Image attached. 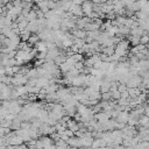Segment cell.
<instances>
[{"label":"cell","mask_w":149,"mask_h":149,"mask_svg":"<svg viewBox=\"0 0 149 149\" xmlns=\"http://www.w3.org/2000/svg\"><path fill=\"white\" fill-rule=\"evenodd\" d=\"M129 40H121L116 45H115V54L119 56H127L129 51Z\"/></svg>","instance_id":"obj_1"},{"label":"cell","mask_w":149,"mask_h":149,"mask_svg":"<svg viewBox=\"0 0 149 149\" xmlns=\"http://www.w3.org/2000/svg\"><path fill=\"white\" fill-rule=\"evenodd\" d=\"M81 8H83V12L86 16H88L93 10H94V2L92 0H86L81 3Z\"/></svg>","instance_id":"obj_2"},{"label":"cell","mask_w":149,"mask_h":149,"mask_svg":"<svg viewBox=\"0 0 149 149\" xmlns=\"http://www.w3.org/2000/svg\"><path fill=\"white\" fill-rule=\"evenodd\" d=\"M69 12H70L71 14H73L74 16H77V17H81L83 15H85L84 12H83L81 5H76V3H73V5L71 6V8H70Z\"/></svg>","instance_id":"obj_3"},{"label":"cell","mask_w":149,"mask_h":149,"mask_svg":"<svg viewBox=\"0 0 149 149\" xmlns=\"http://www.w3.org/2000/svg\"><path fill=\"white\" fill-rule=\"evenodd\" d=\"M71 33L73 34L74 38H86L87 36V33L85 31V29H79V28H76V29H72Z\"/></svg>","instance_id":"obj_4"},{"label":"cell","mask_w":149,"mask_h":149,"mask_svg":"<svg viewBox=\"0 0 149 149\" xmlns=\"http://www.w3.org/2000/svg\"><path fill=\"white\" fill-rule=\"evenodd\" d=\"M86 80V76H77L72 79V86H84Z\"/></svg>","instance_id":"obj_5"},{"label":"cell","mask_w":149,"mask_h":149,"mask_svg":"<svg viewBox=\"0 0 149 149\" xmlns=\"http://www.w3.org/2000/svg\"><path fill=\"white\" fill-rule=\"evenodd\" d=\"M41 41V38H40V35L38 34H36V33H33L31 35H30V37H29V40H28V42H29V44L30 45H35L37 42H40Z\"/></svg>","instance_id":"obj_6"},{"label":"cell","mask_w":149,"mask_h":149,"mask_svg":"<svg viewBox=\"0 0 149 149\" xmlns=\"http://www.w3.org/2000/svg\"><path fill=\"white\" fill-rule=\"evenodd\" d=\"M31 34H33V33H31L30 30H28V29H24V30H22V31H21V34H20V37H21V40H22V41H28Z\"/></svg>","instance_id":"obj_7"},{"label":"cell","mask_w":149,"mask_h":149,"mask_svg":"<svg viewBox=\"0 0 149 149\" xmlns=\"http://www.w3.org/2000/svg\"><path fill=\"white\" fill-rule=\"evenodd\" d=\"M111 93H112V99H114V100H119V99L121 98V92H120L118 88L112 90Z\"/></svg>","instance_id":"obj_8"},{"label":"cell","mask_w":149,"mask_h":149,"mask_svg":"<svg viewBox=\"0 0 149 149\" xmlns=\"http://www.w3.org/2000/svg\"><path fill=\"white\" fill-rule=\"evenodd\" d=\"M140 43H142V44H144V45H147V44H149V34H143L141 37H140Z\"/></svg>","instance_id":"obj_9"},{"label":"cell","mask_w":149,"mask_h":149,"mask_svg":"<svg viewBox=\"0 0 149 149\" xmlns=\"http://www.w3.org/2000/svg\"><path fill=\"white\" fill-rule=\"evenodd\" d=\"M10 1H12V0H1V5H2V6H6V5H7L8 2H10Z\"/></svg>","instance_id":"obj_10"}]
</instances>
